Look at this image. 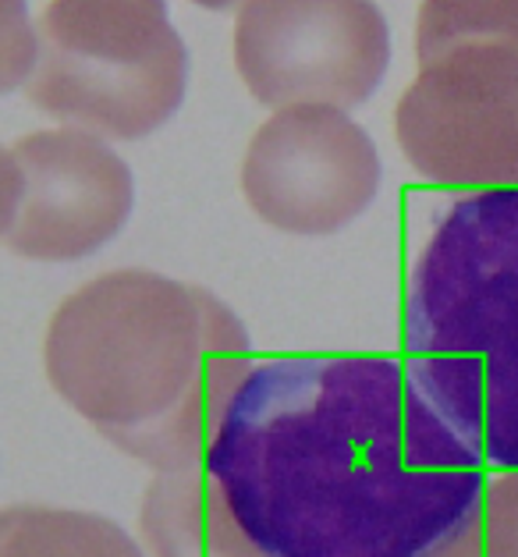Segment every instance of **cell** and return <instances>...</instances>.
Returning a JSON list of instances; mask_svg holds the SVG:
<instances>
[{
	"instance_id": "cell-1",
	"label": "cell",
	"mask_w": 518,
	"mask_h": 557,
	"mask_svg": "<svg viewBox=\"0 0 518 557\" xmlns=\"http://www.w3.org/2000/svg\"><path fill=\"white\" fill-rule=\"evenodd\" d=\"M202 461L267 557H441L490 483L408 366L377 356L252 366Z\"/></svg>"
},
{
	"instance_id": "cell-2",
	"label": "cell",
	"mask_w": 518,
	"mask_h": 557,
	"mask_svg": "<svg viewBox=\"0 0 518 557\" xmlns=\"http://www.w3.org/2000/svg\"><path fill=\"white\" fill-rule=\"evenodd\" d=\"M245 323L213 292L153 270H111L50 317V387L118 451L149 469L202 466L252 373Z\"/></svg>"
},
{
	"instance_id": "cell-3",
	"label": "cell",
	"mask_w": 518,
	"mask_h": 557,
	"mask_svg": "<svg viewBox=\"0 0 518 557\" xmlns=\"http://www.w3.org/2000/svg\"><path fill=\"white\" fill-rule=\"evenodd\" d=\"M405 366L490 469L518 472V188L455 199L416 256Z\"/></svg>"
},
{
	"instance_id": "cell-4",
	"label": "cell",
	"mask_w": 518,
	"mask_h": 557,
	"mask_svg": "<svg viewBox=\"0 0 518 557\" xmlns=\"http://www.w3.org/2000/svg\"><path fill=\"white\" fill-rule=\"evenodd\" d=\"M25 83L44 114L111 139H143L178 114L188 50L168 0H50Z\"/></svg>"
},
{
	"instance_id": "cell-5",
	"label": "cell",
	"mask_w": 518,
	"mask_h": 557,
	"mask_svg": "<svg viewBox=\"0 0 518 557\" xmlns=\"http://www.w3.org/2000/svg\"><path fill=\"white\" fill-rule=\"evenodd\" d=\"M391 61L387 18L373 0H245L235 67L256 103L351 111L373 97Z\"/></svg>"
},
{
	"instance_id": "cell-6",
	"label": "cell",
	"mask_w": 518,
	"mask_h": 557,
	"mask_svg": "<svg viewBox=\"0 0 518 557\" xmlns=\"http://www.w3.org/2000/svg\"><path fill=\"white\" fill-rule=\"evenodd\" d=\"M394 135L422 178L518 188V47L469 44L422 61L394 107Z\"/></svg>"
},
{
	"instance_id": "cell-7",
	"label": "cell",
	"mask_w": 518,
	"mask_h": 557,
	"mask_svg": "<svg viewBox=\"0 0 518 557\" xmlns=\"http://www.w3.org/2000/svg\"><path fill=\"white\" fill-rule=\"evenodd\" d=\"M128 164L97 132H33L4 149V246L36 263L100 252L132 216Z\"/></svg>"
},
{
	"instance_id": "cell-8",
	"label": "cell",
	"mask_w": 518,
	"mask_h": 557,
	"mask_svg": "<svg viewBox=\"0 0 518 557\" xmlns=\"http://www.w3.org/2000/svg\"><path fill=\"white\" fill-rule=\"evenodd\" d=\"M380 153L362 125L323 103L284 107L242 160L245 202L288 235H334L380 193Z\"/></svg>"
},
{
	"instance_id": "cell-9",
	"label": "cell",
	"mask_w": 518,
	"mask_h": 557,
	"mask_svg": "<svg viewBox=\"0 0 518 557\" xmlns=\"http://www.w3.org/2000/svg\"><path fill=\"white\" fill-rule=\"evenodd\" d=\"M139 522L153 557H267L231 519L207 461L157 472Z\"/></svg>"
},
{
	"instance_id": "cell-10",
	"label": "cell",
	"mask_w": 518,
	"mask_h": 557,
	"mask_svg": "<svg viewBox=\"0 0 518 557\" xmlns=\"http://www.w3.org/2000/svg\"><path fill=\"white\" fill-rule=\"evenodd\" d=\"M0 557H146L118 522L97 511L11 505L0 511Z\"/></svg>"
},
{
	"instance_id": "cell-11",
	"label": "cell",
	"mask_w": 518,
	"mask_h": 557,
	"mask_svg": "<svg viewBox=\"0 0 518 557\" xmlns=\"http://www.w3.org/2000/svg\"><path fill=\"white\" fill-rule=\"evenodd\" d=\"M441 557H518V472H497L483 505Z\"/></svg>"
},
{
	"instance_id": "cell-12",
	"label": "cell",
	"mask_w": 518,
	"mask_h": 557,
	"mask_svg": "<svg viewBox=\"0 0 518 557\" xmlns=\"http://www.w3.org/2000/svg\"><path fill=\"white\" fill-rule=\"evenodd\" d=\"M193 4L207 8V11H227V8H242L245 0H193Z\"/></svg>"
}]
</instances>
